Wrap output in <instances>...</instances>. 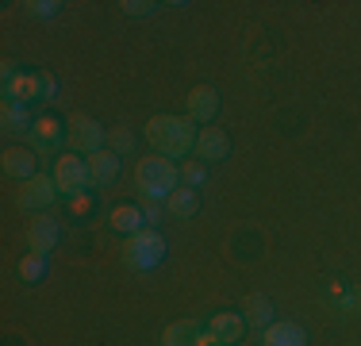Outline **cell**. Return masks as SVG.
<instances>
[{
    "label": "cell",
    "instance_id": "obj_22",
    "mask_svg": "<svg viewBox=\"0 0 361 346\" xmlns=\"http://www.w3.org/2000/svg\"><path fill=\"white\" fill-rule=\"evenodd\" d=\"M135 146H139V138H135L131 127H116V131H108V150L111 154H135Z\"/></svg>",
    "mask_w": 361,
    "mask_h": 346
},
{
    "label": "cell",
    "instance_id": "obj_17",
    "mask_svg": "<svg viewBox=\"0 0 361 346\" xmlns=\"http://www.w3.org/2000/svg\"><path fill=\"white\" fill-rule=\"evenodd\" d=\"M89 177H92V189H108L119 177V154H111V150L89 154Z\"/></svg>",
    "mask_w": 361,
    "mask_h": 346
},
{
    "label": "cell",
    "instance_id": "obj_13",
    "mask_svg": "<svg viewBox=\"0 0 361 346\" xmlns=\"http://www.w3.org/2000/svg\"><path fill=\"white\" fill-rule=\"evenodd\" d=\"M216 112H219V93L212 89V85H196V89L188 93V119H192V124L208 127L212 119H216Z\"/></svg>",
    "mask_w": 361,
    "mask_h": 346
},
{
    "label": "cell",
    "instance_id": "obj_27",
    "mask_svg": "<svg viewBox=\"0 0 361 346\" xmlns=\"http://www.w3.org/2000/svg\"><path fill=\"white\" fill-rule=\"evenodd\" d=\"M161 201H142L139 208H142V215H146V227H150V223H158V215H161V208H158Z\"/></svg>",
    "mask_w": 361,
    "mask_h": 346
},
{
    "label": "cell",
    "instance_id": "obj_6",
    "mask_svg": "<svg viewBox=\"0 0 361 346\" xmlns=\"http://www.w3.org/2000/svg\"><path fill=\"white\" fill-rule=\"evenodd\" d=\"M54 201H58L54 173H39V177L23 181L20 193H16V208H20V212H47Z\"/></svg>",
    "mask_w": 361,
    "mask_h": 346
},
{
    "label": "cell",
    "instance_id": "obj_14",
    "mask_svg": "<svg viewBox=\"0 0 361 346\" xmlns=\"http://www.w3.org/2000/svg\"><path fill=\"white\" fill-rule=\"evenodd\" d=\"M262 346H307V331L292 319H273L262 331Z\"/></svg>",
    "mask_w": 361,
    "mask_h": 346
},
{
    "label": "cell",
    "instance_id": "obj_23",
    "mask_svg": "<svg viewBox=\"0 0 361 346\" xmlns=\"http://www.w3.org/2000/svg\"><path fill=\"white\" fill-rule=\"evenodd\" d=\"M180 181H185L188 189H200L204 181H208V166H204V162H185V166H180Z\"/></svg>",
    "mask_w": 361,
    "mask_h": 346
},
{
    "label": "cell",
    "instance_id": "obj_3",
    "mask_svg": "<svg viewBox=\"0 0 361 346\" xmlns=\"http://www.w3.org/2000/svg\"><path fill=\"white\" fill-rule=\"evenodd\" d=\"M161 258H166V239H161V231H154V227H142L139 235H131L123 242V262L131 266V270H158L161 266Z\"/></svg>",
    "mask_w": 361,
    "mask_h": 346
},
{
    "label": "cell",
    "instance_id": "obj_29",
    "mask_svg": "<svg viewBox=\"0 0 361 346\" xmlns=\"http://www.w3.org/2000/svg\"><path fill=\"white\" fill-rule=\"evenodd\" d=\"M326 297H331V300H342V297H346V285H342V281H331V285H326Z\"/></svg>",
    "mask_w": 361,
    "mask_h": 346
},
{
    "label": "cell",
    "instance_id": "obj_15",
    "mask_svg": "<svg viewBox=\"0 0 361 346\" xmlns=\"http://www.w3.org/2000/svg\"><path fill=\"white\" fill-rule=\"evenodd\" d=\"M31 143H35V150H58V146L66 143V124L58 116H39L35 127H31Z\"/></svg>",
    "mask_w": 361,
    "mask_h": 346
},
{
    "label": "cell",
    "instance_id": "obj_24",
    "mask_svg": "<svg viewBox=\"0 0 361 346\" xmlns=\"http://www.w3.org/2000/svg\"><path fill=\"white\" fill-rule=\"evenodd\" d=\"M23 8H27V16H35V20H54V16L62 12L58 0H31V4H23Z\"/></svg>",
    "mask_w": 361,
    "mask_h": 346
},
{
    "label": "cell",
    "instance_id": "obj_19",
    "mask_svg": "<svg viewBox=\"0 0 361 346\" xmlns=\"http://www.w3.org/2000/svg\"><path fill=\"white\" fill-rule=\"evenodd\" d=\"M243 316H246V323L250 327H269L273 323V300L265 297V292H250V297L243 300Z\"/></svg>",
    "mask_w": 361,
    "mask_h": 346
},
{
    "label": "cell",
    "instance_id": "obj_16",
    "mask_svg": "<svg viewBox=\"0 0 361 346\" xmlns=\"http://www.w3.org/2000/svg\"><path fill=\"white\" fill-rule=\"evenodd\" d=\"M108 227L116 231V235H139V231L146 227V215H142V208L139 204H119V208H111V215H108Z\"/></svg>",
    "mask_w": 361,
    "mask_h": 346
},
{
    "label": "cell",
    "instance_id": "obj_26",
    "mask_svg": "<svg viewBox=\"0 0 361 346\" xmlns=\"http://www.w3.org/2000/svg\"><path fill=\"white\" fill-rule=\"evenodd\" d=\"M92 193H77V196H70V208H73V215H92Z\"/></svg>",
    "mask_w": 361,
    "mask_h": 346
},
{
    "label": "cell",
    "instance_id": "obj_20",
    "mask_svg": "<svg viewBox=\"0 0 361 346\" xmlns=\"http://www.w3.org/2000/svg\"><path fill=\"white\" fill-rule=\"evenodd\" d=\"M166 208H169V215H177V220H192V215L200 212V193L188 189V185H177V193L166 201Z\"/></svg>",
    "mask_w": 361,
    "mask_h": 346
},
{
    "label": "cell",
    "instance_id": "obj_18",
    "mask_svg": "<svg viewBox=\"0 0 361 346\" xmlns=\"http://www.w3.org/2000/svg\"><path fill=\"white\" fill-rule=\"evenodd\" d=\"M39 116H31V104H12L4 100V116H0V127H4V135H31V127H35Z\"/></svg>",
    "mask_w": 361,
    "mask_h": 346
},
{
    "label": "cell",
    "instance_id": "obj_21",
    "mask_svg": "<svg viewBox=\"0 0 361 346\" xmlns=\"http://www.w3.org/2000/svg\"><path fill=\"white\" fill-rule=\"evenodd\" d=\"M16 273H20L23 285H35L42 273H47V254H23L20 266H16Z\"/></svg>",
    "mask_w": 361,
    "mask_h": 346
},
{
    "label": "cell",
    "instance_id": "obj_5",
    "mask_svg": "<svg viewBox=\"0 0 361 346\" xmlns=\"http://www.w3.org/2000/svg\"><path fill=\"white\" fill-rule=\"evenodd\" d=\"M54 181H58V193L66 196H77V193H89L92 189V177H89V158L81 154H62L54 162Z\"/></svg>",
    "mask_w": 361,
    "mask_h": 346
},
{
    "label": "cell",
    "instance_id": "obj_12",
    "mask_svg": "<svg viewBox=\"0 0 361 346\" xmlns=\"http://www.w3.org/2000/svg\"><path fill=\"white\" fill-rule=\"evenodd\" d=\"M227 154H231L227 131H219L216 124L200 127V135H196V158H200V162H223Z\"/></svg>",
    "mask_w": 361,
    "mask_h": 346
},
{
    "label": "cell",
    "instance_id": "obj_11",
    "mask_svg": "<svg viewBox=\"0 0 361 346\" xmlns=\"http://www.w3.org/2000/svg\"><path fill=\"white\" fill-rule=\"evenodd\" d=\"M4 100H12V104H35L42 100V73H16V77H8L4 81Z\"/></svg>",
    "mask_w": 361,
    "mask_h": 346
},
{
    "label": "cell",
    "instance_id": "obj_7",
    "mask_svg": "<svg viewBox=\"0 0 361 346\" xmlns=\"http://www.w3.org/2000/svg\"><path fill=\"white\" fill-rule=\"evenodd\" d=\"M161 346H219L212 339L208 323H196V319H180V323H169L161 331Z\"/></svg>",
    "mask_w": 361,
    "mask_h": 346
},
{
    "label": "cell",
    "instance_id": "obj_2",
    "mask_svg": "<svg viewBox=\"0 0 361 346\" xmlns=\"http://www.w3.org/2000/svg\"><path fill=\"white\" fill-rule=\"evenodd\" d=\"M177 177L180 169L161 154H146V158L135 166V189H139L142 201H169L177 193Z\"/></svg>",
    "mask_w": 361,
    "mask_h": 346
},
{
    "label": "cell",
    "instance_id": "obj_28",
    "mask_svg": "<svg viewBox=\"0 0 361 346\" xmlns=\"http://www.w3.org/2000/svg\"><path fill=\"white\" fill-rule=\"evenodd\" d=\"M58 97V81L50 73H42V100H54Z\"/></svg>",
    "mask_w": 361,
    "mask_h": 346
},
{
    "label": "cell",
    "instance_id": "obj_1",
    "mask_svg": "<svg viewBox=\"0 0 361 346\" xmlns=\"http://www.w3.org/2000/svg\"><path fill=\"white\" fill-rule=\"evenodd\" d=\"M196 124L188 116H154L146 124V138L161 158H185L188 150H196Z\"/></svg>",
    "mask_w": 361,
    "mask_h": 346
},
{
    "label": "cell",
    "instance_id": "obj_10",
    "mask_svg": "<svg viewBox=\"0 0 361 346\" xmlns=\"http://www.w3.org/2000/svg\"><path fill=\"white\" fill-rule=\"evenodd\" d=\"M0 166H4L8 177L20 181V185L31 181V177H39V158H35V150H27V146H8L4 158H0Z\"/></svg>",
    "mask_w": 361,
    "mask_h": 346
},
{
    "label": "cell",
    "instance_id": "obj_9",
    "mask_svg": "<svg viewBox=\"0 0 361 346\" xmlns=\"http://www.w3.org/2000/svg\"><path fill=\"white\" fill-rule=\"evenodd\" d=\"M62 242V223L54 215H35L27 227V250L31 254H50V250Z\"/></svg>",
    "mask_w": 361,
    "mask_h": 346
},
{
    "label": "cell",
    "instance_id": "obj_8",
    "mask_svg": "<svg viewBox=\"0 0 361 346\" xmlns=\"http://www.w3.org/2000/svg\"><path fill=\"white\" fill-rule=\"evenodd\" d=\"M246 327L250 323H246L243 311H216V316L208 319V331L219 346H238L246 339Z\"/></svg>",
    "mask_w": 361,
    "mask_h": 346
},
{
    "label": "cell",
    "instance_id": "obj_25",
    "mask_svg": "<svg viewBox=\"0 0 361 346\" xmlns=\"http://www.w3.org/2000/svg\"><path fill=\"white\" fill-rule=\"evenodd\" d=\"M123 16H131V20H142V16H154L158 12V4H150V0H123Z\"/></svg>",
    "mask_w": 361,
    "mask_h": 346
},
{
    "label": "cell",
    "instance_id": "obj_4",
    "mask_svg": "<svg viewBox=\"0 0 361 346\" xmlns=\"http://www.w3.org/2000/svg\"><path fill=\"white\" fill-rule=\"evenodd\" d=\"M66 143H70L73 154H81V158H89V154L104 150L108 143V131L100 127V119L85 116V112H73L70 119H66Z\"/></svg>",
    "mask_w": 361,
    "mask_h": 346
}]
</instances>
